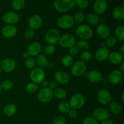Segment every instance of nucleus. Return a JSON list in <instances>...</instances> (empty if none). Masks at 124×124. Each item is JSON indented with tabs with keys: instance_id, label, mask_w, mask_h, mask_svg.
<instances>
[{
	"instance_id": "864d4df0",
	"label": "nucleus",
	"mask_w": 124,
	"mask_h": 124,
	"mask_svg": "<svg viewBox=\"0 0 124 124\" xmlns=\"http://www.w3.org/2000/svg\"><path fill=\"white\" fill-rule=\"evenodd\" d=\"M120 71L123 73L124 72V62L123 61L122 62H121L120 64V69H119Z\"/></svg>"
},
{
	"instance_id": "e433bc0d",
	"label": "nucleus",
	"mask_w": 124,
	"mask_h": 124,
	"mask_svg": "<svg viewBox=\"0 0 124 124\" xmlns=\"http://www.w3.org/2000/svg\"><path fill=\"white\" fill-rule=\"evenodd\" d=\"M35 65H36V61L34 57L29 56V58L25 59V66L27 69L32 70L35 68Z\"/></svg>"
},
{
	"instance_id": "6ab92c4d",
	"label": "nucleus",
	"mask_w": 124,
	"mask_h": 124,
	"mask_svg": "<svg viewBox=\"0 0 124 124\" xmlns=\"http://www.w3.org/2000/svg\"><path fill=\"white\" fill-rule=\"evenodd\" d=\"M2 35L6 38H12L17 34V29L14 25H6L1 30Z\"/></svg>"
},
{
	"instance_id": "9b49d317",
	"label": "nucleus",
	"mask_w": 124,
	"mask_h": 124,
	"mask_svg": "<svg viewBox=\"0 0 124 124\" xmlns=\"http://www.w3.org/2000/svg\"><path fill=\"white\" fill-rule=\"evenodd\" d=\"M97 99L102 105H108L112 101V96L108 90L101 89L97 94Z\"/></svg>"
},
{
	"instance_id": "bf43d9fd",
	"label": "nucleus",
	"mask_w": 124,
	"mask_h": 124,
	"mask_svg": "<svg viewBox=\"0 0 124 124\" xmlns=\"http://www.w3.org/2000/svg\"><path fill=\"white\" fill-rule=\"evenodd\" d=\"M1 71H2V70H1V67H0V75H1Z\"/></svg>"
},
{
	"instance_id": "37998d69",
	"label": "nucleus",
	"mask_w": 124,
	"mask_h": 124,
	"mask_svg": "<svg viewBox=\"0 0 124 124\" xmlns=\"http://www.w3.org/2000/svg\"><path fill=\"white\" fill-rule=\"evenodd\" d=\"M35 33L34 30H33L31 29H28L25 30V33H24V36L25 38L28 40H30L33 39L35 36Z\"/></svg>"
},
{
	"instance_id": "473e14b6",
	"label": "nucleus",
	"mask_w": 124,
	"mask_h": 124,
	"mask_svg": "<svg viewBox=\"0 0 124 124\" xmlns=\"http://www.w3.org/2000/svg\"><path fill=\"white\" fill-rule=\"evenodd\" d=\"M73 18L74 23L80 25V24H82V23L84 21L85 19V16L83 12L80 11V12H78L77 13H75Z\"/></svg>"
},
{
	"instance_id": "f257e3e1",
	"label": "nucleus",
	"mask_w": 124,
	"mask_h": 124,
	"mask_svg": "<svg viewBox=\"0 0 124 124\" xmlns=\"http://www.w3.org/2000/svg\"><path fill=\"white\" fill-rule=\"evenodd\" d=\"M75 4V0H54V7L57 12L65 13L72 9Z\"/></svg>"
},
{
	"instance_id": "ddd939ff",
	"label": "nucleus",
	"mask_w": 124,
	"mask_h": 124,
	"mask_svg": "<svg viewBox=\"0 0 124 124\" xmlns=\"http://www.w3.org/2000/svg\"><path fill=\"white\" fill-rule=\"evenodd\" d=\"M2 20L7 25H14L19 22V16L16 12H8L3 15Z\"/></svg>"
},
{
	"instance_id": "79ce46f5",
	"label": "nucleus",
	"mask_w": 124,
	"mask_h": 124,
	"mask_svg": "<svg viewBox=\"0 0 124 124\" xmlns=\"http://www.w3.org/2000/svg\"><path fill=\"white\" fill-rule=\"evenodd\" d=\"M75 3L82 9L86 8L89 4V0H75Z\"/></svg>"
},
{
	"instance_id": "39448f33",
	"label": "nucleus",
	"mask_w": 124,
	"mask_h": 124,
	"mask_svg": "<svg viewBox=\"0 0 124 124\" xmlns=\"http://www.w3.org/2000/svg\"><path fill=\"white\" fill-rule=\"evenodd\" d=\"M87 70V65L85 63L82 61H77L74 62L71 66V73L73 76L75 77H80L84 75Z\"/></svg>"
},
{
	"instance_id": "f3484780",
	"label": "nucleus",
	"mask_w": 124,
	"mask_h": 124,
	"mask_svg": "<svg viewBox=\"0 0 124 124\" xmlns=\"http://www.w3.org/2000/svg\"><path fill=\"white\" fill-rule=\"evenodd\" d=\"M111 30L110 27L104 23L99 24L96 28V33L99 38L102 39H106L110 36Z\"/></svg>"
},
{
	"instance_id": "6e6d98bb",
	"label": "nucleus",
	"mask_w": 124,
	"mask_h": 124,
	"mask_svg": "<svg viewBox=\"0 0 124 124\" xmlns=\"http://www.w3.org/2000/svg\"><path fill=\"white\" fill-rule=\"evenodd\" d=\"M121 100H122V102H124V93H122V94L121 96Z\"/></svg>"
},
{
	"instance_id": "603ef678",
	"label": "nucleus",
	"mask_w": 124,
	"mask_h": 124,
	"mask_svg": "<svg viewBox=\"0 0 124 124\" xmlns=\"http://www.w3.org/2000/svg\"><path fill=\"white\" fill-rule=\"evenodd\" d=\"M22 56H23V58L26 59V58H29V57L30 56V55H29L27 51H24V52L23 53V54H22Z\"/></svg>"
},
{
	"instance_id": "052dcab7",
	"label": "nucleus",
	"mask_w": 124,
	"mask_h": 124,
	"mask_svg": "<svg viewBox=\"0 0 124 124\" xmlns=\"http://www.w3.org/2000/svg\"><path fill=\"white\" fill-rule=\"evenodd\" d=\"M90 1H95L96 0H90Z\"/></svg>"
},
{
	"instance_id": "58836bf2",
	"label": "nucleus",
	"mask_w": 124,
	"mask_h": 124,
	"mask_svg": "<svg viewBox=\"0 0 124 124\" xmlns=\"http://www.w3.org/2000/svg\"><path fill=\"white\" fill-rule=\"evenodd\" d=\"M56 50V47L54 45L48 44L45 47L44 49V52L47 56H51L54 54Z\"/></svg>"
},
{
	"instance_id": "8fccbe9b",
	"label": "nucleus",
	"mask_w": 124,
	"mask_h": 124,
	"mask_svg": "<svg viewBox=\"0 0 124 124\" xmlns=\"http://www.w3.org/2000/svg\"><path fill=\"white\" fill-rule=\"evenodd\" d=\"M101 124H115V123H114L113 121H111V120L107 119L105 120V121H102Z\"/></svg>"
},
{
	"instance_id": "ea45409f",
	"label": "nucleus",
	"mask_w": 124,
	"mask_h": 124,
	"mask_svg": "<svg viewBox=\"0 0 124 124\" xmlns=\"http://www.w3.org/2000/svg\"><path fill=\"white\" fill-rule=\"evenodd\" d=\"M1 85L2 89L4 90H9L13 88V83L11 80L6 79L2 81V83H1Z\"/></svg>"
},
{
	"instance_id": "f8f14e48",
	"label": "nucleus",
	"mask_w": 124,
	"mask_h": 124,
	"mask_svg": "<svg viewBox=\"0 0 124 124\" xmlns=\"http://www.w3.org/2000/svg\"><path fill=\"white\" fill-rule=\"evenodd\" d=\"M92 117L98 122H102L108 119L109 112L104 108H98L93 111Z\"/></svg>"
},
{
	"instance_id": "a19ab883",
	"label": "nucleus",
	"mask_w": 124,
	"mask_h": 124,
	"mask_svg": "<svg viewBox=\"0 0 124 124\" xmlns=\"http://www.w3.org/2000/svg\"><path fill=\"white\" fill-rule=\"evenodd\" d=\"M92 54L89 51H84L81 54V61H82L84 62H88L92 59Z\"/></svg>"
},
{
	"instance_id": "09e8293b",
	"label": "nucleus",
	"mask_w": 124,
	"mask_h": 124,
	"mask_svg": "<svg viewBox=\"0 0 124 124\" xmlns=\"http://www.w3.org/2000/svg\"><path fill=\"white\" fill-rule=\"evenodd\" d=\"M58 85V83L56 82V81H52L48 83V88H50V89H52V90H53L54 89H55L57 87Z\"/></svg>"
},
{
	"instance_id": "0eeeda50",
	"label": "nucleus",
	"mask_w": 124,
	"mask_h": 124,
	"mask_svg": "<svg viewBox=\"0 0 124 124\" xmlns=\"http://www.w3.org/2000/svg\"><path fill=\"white\" fill-rule=\"evenodd\" d=\"M58 26L61 29H69L73 26L74 20L72 16L70 15L65 14L62 15L60 18L58 19Z\"/></svg>"
},
{
	"instance_id": "b1692460",
	"label": "nucleus",
	"mask_w": 124,
	"mask_h": 124,
	"mask_svg": "<svg viewBox=\"0 0 124 124\" xmlns=\"http://www.w3.org/2000/svg\"><path fill=\"white\" fill-rule=\"evenodd\" d=\"M17 111V107L14 104H8L4 107L3 113L7 117H12L15 115Z\"/></svg>"
},
{
	"instance_id": "cd10ccee",
	"label": "nucleus",
	"mask_w": 124,
	"mask_h": 124,
	"mask_svg": "<svg viewBox=\"0 0 124 124\" xmlns=\"http://www.w3.org/2000/svg\"><path fill=\"white\" fill-rule=\"evenodd\" d=\"M53 97L58 99H64L67 96V92L65 89L62 87H56L53 90Z\"/></svg>"
},
{
	"instance_id": "20e7f679",
	"label": "nucleus",
	"mask_w": 124,
	"mask_h": 124,
	"mask_svg": "<svg viewBox=\"0 0 124 124\" xmlns=\"http://www.w3.org/2000/svg\"><path fill=\"white\" fill-rule=\"evenodd\" d=\"M58 44L62 48H70L76 44V38L73 34L65 33L61 36Z\"/></svg>"
},
{
	"instance_id": "2f4dec72",
	"label": "nucleus",
	"mask_w": 124,
	"mask_h": 124,
	"mask_svg": "<svg viewBox=\"0 0 124 124\" xmlns=\"http://www.w3.org/2000/svg\"><path fill=\"white\" fill-rule=\"evenodd\" d=\"M76 47L78 49V50L86 51L90 47V44L88 42L85 40L80 39L79 41L76 42Z\"/></svg>"
},
{
	"instance_id": "3c124183",
	"label": "nucleus",
	"mask_w": 124,
	"mask_h": 124,
	"mask_svg": "<svg viewBox=\"0 0 124 124\" xmlns=\"http://www.w3.org/2000/svg\"><path fill=\"white\" fill-rule=\"evenodd\" d=\"M41 85L43 87V88H46V87H48V81H46V80H44L42 82H41Z\"/></svg>"
},
{
	"instance_id": "412c9836",
	"label": "nucleus",
	"mask_w": 124,
	"mask_h": 124,
	"mask_svg": "<svg viewBox=\"0 0 124 124\" xmlns=\"http://www.w3.org/2000/svg\"><path fill=\"white\" fill-rule=\"evenodd\" d=\"M30 56L36 57L41 52V46L39 42L37 41L33 42L29 46L27 50Z\"/></svg>"
},
{
	"instance_id": "5701e85b",
	"label": "nucleus",
	"mask_w": 124,
	"mask_h": 124,
	"mask_svg": "<svg viewBox=\"0 0 124 124\" xmlns=\"http://www.w3.org/2000/svg\"><path fill=\"white\" fill-rule=\"evenodd\" d=\"M108 59L112 64L118 65L123 62L124 56L120 52H112L110 53Z\"/></svg>"
},
{
	"instance_id": "7c9ffc66",
	"label": "nucleus",
	"mask_w": 124,
	"mask_h": 124,
	"mask_svg": "<svg viewBox=\"0 0 124 124\" xmlns=\"http://www.w3.org/2000/svg\"><path fill=\"white\" fill-rule=\"evenodd\" d=\"M61 63L64 66L70 67L74 63V59L69 54H64L61 58Z\"/></svg>"
},
{
	"instance_id": "1a4fd4ad",
	"label": "nucleus",
	"mask_w": 124,
	"mask_h": 124,
	"mask_svg": "<svg viewBox=\"0 0 124 124\" xmlns=\"http://www.w3.org/2000/svg\"><path fill=\"white\" fill-rule=\"evenodd\" d=\"M46 74L42 69L39 67L34 68L30 73V78L31 81L36 84H41L45 79Z\"/></svg>"
},
{
	"instance_id": "c85d7f7f",
	"label": "nucleus",
	"mask_w": 124,
	"mask_h": 124,
	"mask_svg": "<svg viewBox=\"0 0 124 124\" xmlns=\"http://www.w3.org/2000/svg\"><path fill=\"white\" fill-rule=\"evenodd\" d=\"M109 109L110 111L115 115H118L122 111V108L121 104L117 102H111L109 104Z\"/></svg>"
},
{
	"instance_id": "4468645a",
	"label": "nucleus",
	"mask_w": 124,
	"mask_h": 124,
	"mask_svg": "<svg viewBox=\"0 0 124 124\" xmlns=\"http://www.w3.org/2000/svg\"><path fill=\"white\" fill-rule=\"evenodd\" d=\"M42 25V19L39 15H33L29 20V26L33 30L39 29Z\"/></svg>"
},
{
	"instance_id": "7ed1b4c3",
	"label": "nucleus",
	"mask_w": 124,
	"mask_h": 124,
	"mask_svg": "<svg viewBox=\"0 0 124 124\" xmlns=\"http://www.w3.org/2000/svg\"><path fill=\"white\" fill-rule=\"evenodd\" d=\"M85 103V99L84 96L81 93H75L71 96L69 104L71 108L78 110L83 107Z\"/></svg>"
},
{
	"instance_id": "4be33fe9",
	"label": "nucleus",
	"mask_w": 124,
	"mask_h": 124,
	"mask_svg": "<svg viewBox=\"0 0 124 124\" xmlns=\"http://www.w3.org/2000/svg\"><path fill=\"white\" fill-rule=\"evenodd\" d=\"M109 52L108 48L107 47H101L98 48L95 53V58L98 61H104L108 58Z\"/></svg>"
},
{
	"instance_id": "f704fd0d",
	"label": "nucleus",
	"mask_w": 124,
	"mask_h": 124,
	"mask_svg": "<svg viewBox=\"0 0 124 124\" xmlns=\"http://www.w3.org/2000/svg\"><path fill=\"white\" fill-rule=\"evenodd\" d=\"M25 91L27 93L32 94V93H35L38 90L39 87L38 84L34 83V82H29L27 84L25 85Z\"/></svg>"
},
{
	"instance_id": "c03bdc74",
	"label": "nucleus",
	"mask_w": 124,
	"mask_h": 124,
	"mask_svg": "<svg viewBox=\"0 0 124 124\" xmlns=\"http://www.w3.org/2000/svg\"><path fill=\"white\" fill-rule=\"evenodd\" d=\"M53 124H66V119L62 116H58L54 119Z\"/></svg>"
},
{
	"instance_id": "6e6552de",
	"label": "nucleus",
	"mask_w": 124,
	"mask_h": 124,
	"mask_svg": "<svg viewBox=\"0 0 124 124\" xmlns=\"http://www.w3.org/2000/svg\"><path fill=\"white\" fill-rule=\"evenodd\" d=\"M60 37V32L56 29H50L45 34V40L48 44L54 46L56 44L58 43Z\"/></svg>"
},
{
	"instance_id": "4d7b16f0",
	"label": "nucleus",
	"mask_w": 124,
	"mask_h": 124,
	"mask_svg": "<svg viewBox=\"0 0 124 124\" xmlns=\"http://www.w3.org/2000/svg\"><path fill=\"white\" fill-rule=\"evenodd\" d=\"M105 47V42H102L101 44V47Z\"/></svg>"
},
{
	"instance_id": "423d86ee",
	"label": "nucleus",
	"mask_w": 124,
	"mask_h": 124,
	"mask_svg": "<svg viewBox=\"0 0 124 124\" xmlns=\"http://www.w3.org/2000/svg\"><path fill=\"white\" fill-rule=\"evenodd\" d=\"M53 98V90L48 87L41 88L37 94V98L39 101L44 104L50 102Z\"/></svg>"
},
{
	"instance_id": "72a5a7b5",
	"label": "nucleus",
	"mask_w": 124,
	"mask_h": 124,
	"mask_svg": "<svg viewBox=\"0 0 124 124\" xmlns=\"http://www.w3.org/2000/svg\"><path fill=\"white\" fill-rule=\"evenodd\" d=\"M70 108L71 107H70L69 104L66 102H61L58 105V110L59 112L62 113H68Z\"/></svg>"
},
{
	"instance_id": "a211bd4d",
	"label": "nucleus",
	"mask_w": 124,
	"mask_h": 124,
	"mask_svg": "<svg viewBox=\"0 0 124 124\" xmlns=\"http://www.w3.org/2000/svg\"><path fill=\"white\" fill-rule=\"evenodd\" d=\"M107 9V3L105 0H96L93 4V10L96 15H102Z\"/></svg>"
},
{
	"instance_id": "aec40b11",
	"label": "nucleus",
	"mask_w": 124,
	"mask_h": 124,
	"mask_svg": "<svg viewBox=\"0 0 124 124\" xmlns=\"http://www.w3.org/2000/svg\"><path fill=\"white\" fill-rule=\"evenodd\" d=\"M54 79L57 83L61 84H67L70 81V76L69 74L67 73L65 71L62 70H58L54 73Z\"/></svg>"
},
{
	"instance_id": "bb28decb",
	"label": "nucleus",
	"mask_w": 124,
	"mask_h": 124,
	"mask_svg": "<svg viewBox=\"0 0 124 124\" xmlns=\"http://www.w3.org/2000/svg\"><path fill=\"white\" fill-rule=\"evenodd\" d=\"M87 23L92 25H97L99 24L100 19L98 15L94 13H88L86 16Z\"/></svg>"
},
{
	"instance_id": "f03ea898",
	"label": "nucleus",
	"mask_w": 124,
	"mask_h": 124,
	"mask_svg": "<svg viewBox=\"0 0 124 124\" xmlns=\"http://www.w3.org/2000/svg\"><path fill=\"white\" fill-rule=\"evenodd\" d=\"M78 37L82 40L90 39L93 35V31L92 28L87 24H80L76 29Z\"/></svg>"
},
{
	"instance_id": "393cba45",
	"label": "nucleus",
	"mask_w": 124,
	"mask_h": 124,
	"mask_svg": "<svg viewBox=\"0 0 124 124\" xmlns=\"http://www.w3.org/2000/svg\"><path fill=\"white\" fill-rule=\"evenodd\" d=\"M113 17L117 21H122L124 19V8L122 6H119L113 9L112 12Z\"/></svg>"
},
{
	"instance_id": "de8ad7c7",
	"label": "nucleus",
	"mask_w": 124,
	"mask_h": 124,
	"mask_svg": "<svg viewBox=\"0 0 124 124\" xmlns=\"http://www.w3.org/2000/svg\"><path fill=\"white\" fill-rule=\"evenodd\" d=\"M69 117L71 119H75L78 116V111L77 110H75L73 108H70L69 111L68 112Z\"/></svg>"
},
{
	"instance_id": "49530a36",
	"label": "nucleus",
	"mask_w": 124,
	"mask_h": 124,
	"mask_svg": "<svg viewBox=\"0 0 124 124\" xmlns=\"http://www.w3.org/2000/svg\"><path fill=\"white\" fill-rule=\"evenodd\" d=\"M79 53V50L75 46H73V47H70L69 48V54L71 56V57H75L78 55Z\"/></svg>"
},
{
	"instance_id": "13d9d810",
	"label": "nucleus",
	"mask_w": 124,
	"mask_h": 124,
	"mask_svg": "<svg viewBox=\"0 0 124 124\" xmlns=\"http://www.w3.org/2000/svg\"><path fill=\"white\" fill-rule=\"evenodd\" d=\"M1 90H2V88H1V83H0V92H1Z\"/></svg>"
},
{
	"instance_id": "a18cd8bd",
	"label": "nucleus",
	"mask_w": 124,
	"mask_h": 124,
	"mask_svg": "<svg viewBox=\"0 0 124 124\" xmlns=\"http://www.w3.org/2000/svg\"><path fill=\"white\" fill-rule=\"evenodd\" d=\"M82 124H99L92 116H87L84 119Z\"/></svg>"
},
{
	"instance_id": "2eb2a0df",
	"label": "nucleus",
	"mask_w": 124,
	"mask_h": 124,
	"mask_svg": "<svg viewBox=\"0 0 124 124\" xmlns=\"http://www.w3.org/2000/svg\"><path fill=\"white\" fill-rule=\"evenodd\" d=\"M84 76L87 78L90 82L94 84L99 83L102 80V75L97 70H91L88 73H85Z\"/></svg>"
},
{
	"instance_id": "9d476101",
	"label": "nucleus",
	"mask_w": 124,
	"mask_h": 124,
	"mask_svg": "<svg viewBox=\"0 0 124 124\" xmlns=\"http://www.w3.org/2000/svg\"><path fill=\"white\" fill-rule=\"evenodd\" d=\"M0 67L1 70L6 73H11L15 70L16 67V62L13 58H7L1 61Z\"/></svg>"
},
{
	"instance_id": "c756f323",
	"label": "nucleus",
	"mask_w": 124,
	"mask_h": 124,
	"mask_svg": "<svg viewBox=\"0 0 124 124\" xmlns=\"http://www.w3.org/2000/svg\"><path fill=\"white\" fill-rule=\"evenodd\" d=\"M115 37L116 40L123 42L124 41V27L119 25L116 28L115 31Z\"/></svg>"
},
{
	"instance_id": "dca6fc26",
	"label": "nucleus",
	"mask_w": 124,
	"mask_h": 124,
	"mask_svg": "<svg viewBox=\"0 0 124 124\" xmlns=\"http://www.w3.org/2000/svg\"><path fill=\"white\" fill-rule=\"evenodd\" d=\"M122 79H123V74L119 70L117 69L112 70L109 73L108 77L109 82L113 85H117L121 83Z\"/></svg>"
},
{
	"instance_id": "5fc2aeb1",
	"label": "nucleus",
	"mask_w": 124,
	"mask_h": 124,
	"mask_svg": "<svg viewBox=\"0 0 124 124\" xmlns=\"http://www.w3.org/2000/svg\"><path fill=\"white\" fill-rule=\"evenodd\" d=\"M120 53L122 54V55H124V44L123 43L122 44L121 47V51H120Z\"/></svg>"
},
{
	"instance_id": "4c0bfd02",
	"label": "nucleus",
	"mask_w": 124,
	"mask_h": 124,
	"mask_svg": "<svg viewBox=\"0 0 124 124\" xmlns=\"http://www.w3.org/2000/svg\"><path fill=\"white\" fill-rule=\"evenodd\" d=\"M116 42H117V40L115 38V36H109L107 38H106V41L105 42V47L107 48H112L116 45Z\"/></svg>"
},
{
	"instance_id": "c9c22d12",
	"label": "nucleus",
	"mask_w": 124,
	"mask_h": 124,
	"mask_svg": "<svg viewBox=\"0 0 124 124\" xmlns=\"http://www.w3.org/2000/svg\"><path fill=\"white\" fill-rule=\"evenodd\" d=\"M25 5V0H13L12 2V6L15 10H20Z\"/></svg>"
},
{
	"instance_id": "a878e982",
	"label": "nucleus",
	"mask_w": 124,
	"mask_h": 124,
	"mask_svg": "<svg viewBox=\"0 0 124 124\" xmlns=\"http://www.w3.org/2000/svg\"><path fill=\"white\" fill-rule=\"evenodd\" d=\"M35 61H36V64H37L38 66L41 69L46 67L48 64V60L47 56L42 54H39L38 55L35 59Z\"/></svg>"
}]
</instances>
